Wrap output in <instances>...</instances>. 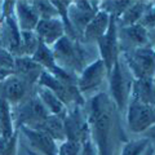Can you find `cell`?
Listing matches in <instances>:
<instances>
[{
  "instance_id": "obj_1",
  "label": "cell",
  "mask_w": 155,
  "mask_h": 155,
  "mask_svg": "<svg viewBox=\"0 0 155 155\" xmlns=\"http://www.w3.org/2000/svg\"><path fill=\"white\" fill-rule=\"evenodd\" d=\"M115 105L110 97L101 92L89 101L85 110L89 137L98 155H113V132L115 125Z\"/></svg>"
},
{
  "instance_id": "obj_2",
  "label": "cell",
  "mask_w": 155,
  "mask_h": 155,
  "mask_svg": "<svg viewBox=\"0 0 155 155\" xmlns=\"http://www.w3.org/2000/svg\"><path fill=\"white\" fill-rule=\"evenodd\" d=\"M107 78H109V84H110L111 101L115 105L116 110L125 111V107H127L129 97H130V91H132V84H133L134 78L120 54L114 64L111 71L109 72Z\"/></svg>"
},
{
  "instance_id": "obj_3",
  "label": "cell",
  "mask_w": 155,
  "mask_h": 155,
  "mask_svg": "<svg viewBox=\"0 0 155 155\" xmlns=\"http://www.w3.org/2000/svg\"><path fill=\"white\" fill-rule=\"evenodd\" d=\"M51 49L56 64L69 74H71V71L80 74L87 66L85 53L79 40H71L65 35L56 41Z\"/></svg>"
},
{
  "instance_id": "obj_4",
  "label": "cell",
  "mask_w": 155,
  "mask_h": 155,
  "mask_svg": "<svg viewBox=\"0 0 155 155\" xmlns=\"http://www.w3.org/2000/svg\"><path fill=\"white\" fill-rule=\"evenodd\" d=\"M38 87H44L49 89L53 94H56L62 102H64L67 109L74 107V106H84L85 100L83 94L79 92L76 84H66L56 79L49 72L43 70L40 76L38 79Z\"/></svg>"
},
{
  "instance_id": "obj_5",
  "label": "cell",
  "mask_w": 155,
  "mask_h": 155,
  "mask_svg": "<svg viewBox=\"0 0 155 155\" xmlns=\"http://www.w3.org/2000/svg\"><path fill=\"white\" fill-rule=\"evenodd\" d=\"M49 115V113L35 94L32 97L23 100L21 104L16 106V111H13V122L14 128L18 129L19 127H28L34 128L39 124L44 118Z\"/></svg>"
},
{
  "instance_id": "obj_6",
  "label": "cell",
  "mask_w": 155,
  "mask_h": 155,
  "mask_svg": "<svg viewBox=\"0 0 155 155\" xmlns=\"http://www.w3.org/2000/svg\"><path fill=\"white\" fill-rule=\"evenodd\" d=\"M123 60L134 79L154 78V49L150 47L122 52Z\"/></svg>"
},
{
  "instance_id": "obj_7",
  "label": "cell",
  "mask_w": 155,
  "mask_h": 155,
  "mask_svg": "<svg viewBox=\"0 0 155 155\" xmlns=\"http://www.w3.org/2000/svg\"><path fill=\"white\" fill-rule=\"evenodd\" d=\"M65 136L69 141L83 143L89 138L88 118L84 106H74L67 109L64 116Z\"/></svg>"
},
{
  "instance_id": "obj_8",
  "label": "cell",
  "mask_w": 155,
  "mask_h": 155,
  "mask_svg": "<svg viewBox=\"0 0 155 155\" xmlns=\"http://www.w3.org/2000/svg\"><path fill=\"white\" fill-rule=\"evenodd\" d=\"M127 111V125L132 133H142L155 122L154 106L141 104L136 100H129L125 107Z\"/></svg>"
},
{
  "instance_id": "obj_9",
  "label": "cell",
  "mask_w": 155,
  "mask_h": 155,
  "mask_svg": "<svg viewBox=\"0 0 155 155\" xmlns=\"http://www.w3.org/2000/svg\"><path fill=\"white\" fill-rule=\"evenodd\" d=\"M97 44H98V48H100L101 60H102V62L105 64V67L109 74L120 54V45H119V36H118V22H116L115 17L111 16L107 30H106L102 38H100L98 40H97Z\"/></svg>"
},
{
  "instance_id": "obj_10",
  "label": "cell",
  "mask_w": 155,
  "mask_h": 155,
  "mask_svg": "<svg viewBox=\"0 0 155 155\" xmlns=\"http://www.w3.org/2000/svg\"><path fill=\"white\" fill-rule=\"evenodd\" d=\"M107 70L101 58L87 65L83 71L80 72L79 78H76V87L81 94H87L96 91L102 84L105 78H107Z\"/></svg>"
},
{
  "instance_id": "obj_11",
  "label": "cell",
  "mask_w": 155,
  "mask_h": 155,
  "mask_svg": "<svg viewBox=\"0 0 155 155\" xmlns=\"http://www.w3.org/2000/svg\"><path fill=\"white\" fill-rule=\"evenodd\" d=\"M92 2H71L69 11H67V17L69 22L72 27V30L76 34V36H81L85 26L100 9V7L92 5Z\"/></svg>"
},
{
  "instance_id": "obj_12",
  "label": "cell",
  "mask_w": 155,
  "mask_h": 155,
  "mask_svg": "<svg viewBox=\"0 0 155 155\" xmlns=\"http://www.w3.org/2000/svg\"><path fill=\"white\" fill-rule=\"evenodd\" d=\"M27 89L28 85L26 81L13 74L0 83V98L7 101L11 106H17L26 98Z\"/></svg>"
},
{
  "instance_id": "obj_13",
  "label": "cell",
  "mask_w": 155,
  "mask_h": 155,
  "mask_svg": "<svg viewBox=\"0 0 155 155\" xmlns=\"http://www.w3.org/2000/svg\"><path fill=\"white\" fill-rule=\"evenodd\" d=\"M34 32H35L36 38L39 39V41L51 48L62 36H65V27L60 17L39 19Z\"/></svg>"
},
{
  "instance_id": "obj_14",
  "label": "cell",
  "mask_w": 155,
  "mask_h": 155,
  "mask_svg": "<svg viewBox=\"0 0 155 155\" xmlns=\"http://www.w3.org/2000/svg\"><path fill=\"white\" fill-rule=\"evenodd\" d=\"M19 132H22L25 134V137L27 138V141L30 142L31 146L38 150L39 153H41L43 155H57L58 154V146L57 142L49 137L47 133L41 132L38 129H32L28 127H19Z\"/></svg>"
},
{
  "instance_id": "obj_15",
  "label": "cell",
  "mask_w": 155,
  "mask_h": 155,
  "mask_svg": "<svg viewBox=\"0 0 155 155\" xmlns=\"http://www.w3.org/2000/svg\"><path fill=\"white\" fill-rule=\"evenodd\" d=\"M118 36L119 45L128 43V44L134 47V49L149 47L150 44L149 30L145 28L141 23H136V25L127 27H118Z\"/></svg>"
},
{
  "instance_id": "obj_16",
  "label": "cell",
  "mask_w": 155,
  "mask_h": 155,
  "mask_svg": "<svg viewBox=\"0 0 155 155\" xmlns=\"http://www.w3.org/2000/svg\"><path fill=\"white\" fill-rule=\"evenodd\" d=\"M14 17L21 31H34L40 19L30 2H14Z\"/></svg>"
},
{
  "instance_id": "obj_17",
  "label": "cell",
  "mask_w": 155,
  "mask_h": 155,
  "mask_svg": "<svg viewBox=\"0 0 155 155\" xmlns=\"http://www.w3.org/2000/svg\"><path fill=\"white\" fill-rule=\"evenodd\" d=\"M41 66L38 65L31 57H16L14 74L26 81L28 87L38 84V79L41 74Z\"/></svg>"
},
{
  "instance_id": "obj_18",
  "label": "cell",
  "mask_w": 155,
  "mask_h": 155,
  "mask_svg": "<svg viewBox=\"0 0 155 155\" xmlns=\"http://www.w3.org/2000/svg\"><path fill=\"white\" fill-rule=\"evenodd\" d=\"M110 18H111V16L109 13H106L102 9H98L84 28L83 35H81L84 40L89 41V43L91 41L97 43V40H98L100 38H102L106 30H107Z\"/></svg>"
},
{
  "instance_id": "obj_19",
  "label": "cell",
  "mask_w": 155,
  "mask_h": 155,
  "mask_svg": "<svg viewBox=\"0 0 155 155\" xmlns=\"http://www.w3.org/2000/svg\"><path fill=\"white\" fill-rule=\"evenodd\" d=\"M129 100H136L141 104L154 106V78L134 79Z\"/></svg>"
},
{
  "instance_id": "obj_20",
  "label": "cell",
  "mask_w": 155,
  "mask_h": 155,
  "mask_svg": "<svg viewBox=\"0 0 155 155\" xmlns=\"http://www.w3.org/2000/svg\"><path fill=\"white\" fill-rule=\"evenodd\" d=\"M32 129H38L47 133L54 141H66L65 136V127H64V118L57 115H48L39 124H36Z\"/></svg>"
},
{
  "instance_id": "obj_21",
  "label": "cell",
  "mask_w": 155,
  "mask_h": 155,
  "mask_svg": "<svg viewBox=\"0 0 155 155\" xmlns=\"http://www.w3.org/2000/svg\"><path fill=\"white\" fill-rule=\"evenodd\" d=\"M36 96L41 101V104L44 105V107L49 113V115H57V116H62V118L65 116L67 111V106L56 94H53L49 89L44 88V87H38Z\"/></svg>"
},
{
  "instance_id": "obj_22",
  "label": "cell",
  "mask_w": 155,
  "mask_h": 155,
  "mask_svg": "<svg viewBox=\"0 0 155 155\" xmlns=\"http://www.w3.org/2000/svg\"><path fill=\"white\" fill-rule=\"evenodd\" d=\"M146 7V3L143 2H132V4L125 9L124 13L116 19V22L119 25L118 27H127L138 23L141 21Z\"/></svg>"
},
{
  "instance_id": "obj_23",
  "label": "cell",
  "mask_w": 155,
  "mask_h": 155,
  "mask_svg": "<svg viewBox=\"0 0 155 155\" xmlns=\"http://www.w3.org/2000/svg\"><path fill=\"white\" fill-rule=\"evenodd\" d=\"M0 128H2V137L5 140H9L16 132L12 106L3 98H0Z\"/></svg>"
},
{
  "instance_id": "obj_24",
  "label": "cell",
  "mask_w": 155,
  "mask_h": 155,
  "mask_svg": "<svg viewBox=\"0 0 155 155\" xmlns=\"http://www.w3.org/2000/svg\"><path fill=\"white\" fill-rule=\"evenodd\" d=\"M39 39L34 31H21V44L18 57H31L39 45Z\"/></svg>"
},
{
  "instance_id": "obj_25",
  "label": "cell",
  "mask_w": 155,
  "mask_h": 155,
  "mask_svg": "<svg viewBox=\"0 0 155 155\" xmlns=\"http://www.w3.org/2000/svg\"><path fill=\"white\" fill-rule=\"evenodd\" d=\"M14 64H16V57L5 48H0V83L14 74Z\"/></svg>"
},
{
  "instance_id": "obj_26",
  "label": "cell",
  "mask_w": 155,
  "mask_h": 155,
  "mask_svg": "<svg viewBox=\"0 0 155 155\" xmlns=\"http://www.w3.org/2000/svg\"><path fill=\"white\" fill-rule=\"evenodd\" d=\"M150 145V138L142 137L137 140H130L124 143L120 155H142Z\"/></svg>"
},
{
  "instance_id": "obj_27",
  "label": "cell",
  "mask_w": 155,
  "mask_h": 155,
  "mask_svg": "<svg viewBox=\"0 0 155 155\" xmlns=\"http://www.w3.org/2000/svg\"><path fill=\"white\" fill-rule=\"evenodd\" d=\"M40 19L57 18L58 12L52 2H31Z\"/></svg>"
},
{
  "instance_id": "obj_28",
  "label": "cell",
  "mask_w": 155,
  "mask_h": 155,
  "mask_svg": "<svg viewBox=\"0 0 155 155\" xmlns=\"http://www.w3.org/2000/svg\"><path fill=\"white\" fill-rule=\"evenodd\" d=\"M18 133V129H16V132L9 140H5L0 136V155H17Z\"/></svg>"
},
{
  "instance_id": "obj_29",
  "label": "cell",
  "mask_w": 155,
  "mask_h": 155,
  "mask_svg": "<svg viewBox=\"0 0 155 155\" xmlns=\"http://www.w3.org/2000/svg\"><path fill=\"white\" fill-rule=\"evenodd\" d=\"M80 149H81V143L66 140L58 146L57 155H80Z\"/></svg>"
},
{
  "instance_id": "obj_30",
  "label": "cell",
  "mask_w": 155,
  "mask_h": 155,
  "mask_svg": "<svg viewBox=\"0 0 155 155\" xmlns=\"http://www.w3.org/2000/svg\"><path fill=\"white\" fill-rule=\"evenodd\" d=\"M80 155H98L97 154V150L94 143L92 142L91 137L81 143V149H80Z\"/></svg>"
},
{
  "instance_id": "obj_31",
  "label": "cell",
  "mask_w": 155,
  "mask_h": 155,
  "mask_svg": "<svg viewBox=\"0 0 155 155\" xmlns=\"http://www.w3.org/2000/svg\"><path fill=\"white\" fill-rule=\"evenodd\" d=\"M145 155H154V146H153V143H151V146H147L146 149V151H145Z\"/></svg>"
},
{
  "instance_id": "obj_32",
  "label": "cell",
  "mask_w": 155,
  "mask_h": 155,
  "mask_svg": "<svg viewBox=\"0 0 155 155\" xmlns=\"http://www.w3.org/2000/svg\"><path fill=\"white\" fill-rule=\"evenodd\" d=\"M0 136H2V128H0Z\"/></svg>"
}]
</instances>
